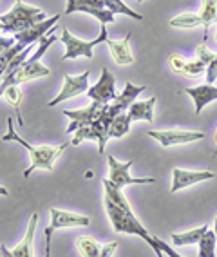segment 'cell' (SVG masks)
Masks as SVG:
<instances>
[{"label": "cell", "instance_id": "484cf974", "mask_svg": "<svg viewBox=\"0 0 217 257\" xmlns=\"http://www.w3.org/2000/svg\"><path fill=\"white\" fill-rule=\"evenodd\" d=\"M4 98L8 101H10L11 105L15 107V110H17V112H20V101H22V92H20L19 85H11V87L6 89Z\"/></svg>", "mask_w": 217, "mask_h": 257}, {"label": "cell", "instance_id": "8fae6325", "mask_svg": "<svg viewBox=\"0 0 217 257\" xmlns=\"http://www.w3.org/2000/svg\"><path fill=\"white\" fill-rule=\"evenodd\" d=\"M174 179H172V187L170 192H179L181 188H186L190 185H195L199 181H204V179H212L213 172L210 170H183V169H174L172 172Z\"/></svg>", "mask_w": 217, "mask_h": 257}, {"label": "cell", "instance_id": "603a6c76", "mask_svg": "<svg viewBox=\"0 0 217 257\" xmlns=\"http://www.w3.org/2000/svg\"><path fill=\"white\" fill-rule=\"evenodd\" d=\"M76 246H78L80 253L83 257H102V253H100L102 248L98 246V243L93 237H78L76 239Z\"/></svg>", "mask_w": 217, "mask_h": 257}, {"label": "cell", "instance_id": "8d00e7d4", "mask_svg": "<svg viewBox=\"0 0 217 257\" xmlns=\"http://www.w3.org/2000/svg\"><path fill=\"white\" fill-rule=\"evenodd\" d=\"M215 40H217V31H215Z\"/></svg>", "mask_w": 217, "mask_h": 257}, {"label": "cell", "instance_id": "4316f807", "mask_svg": "<svg viewBox=\"0 0 217 257\" xmlns=\"http://www.w3.org/2000/svg\"><path fill=\"white\" fill-rule=\"evenodd\" d=\"M85 140H96V134H94V131H93V127H91V125H89V127L78 128V131L74 133L71 145H80V143L85 142Z\"/></svg>", "mask_w": 217, "mask_h": 257}, {"label": "cell", "instance_id": "9a60e30c", "mask_svg": "<svg viewBox=\"0 0 217 257\" xmlns=\"http://www.w3.org/2000/svg\"><path fill=\"white\" fill-rule=\"evenodd\" d=\"M130 37L132 35H127L123 40H107V47L111 49V55L114 58V62L118 65H130L134 64V56L130 53Z\"/></svg>", "mask_w": 217, "mask_h": 257}, {"label": "cell", "instance_id": "d6a6232c", "mask_svg": "<svg viewBox=\"0 0 217 257\" xmlns=\"http://www.w3.org/2000/svg\"><path fill=\"white\" fill-rule=\"evenodd\" d=\"M213 234H215V237H217V219H215V223H213Z\"/></svg>", "mask_w": 217, "mask_h": 257}, {"label": "cell", "instance_id": "5bb4252c", "mask_svg": "<svg viewBox=\"0 0 217 257\" xmlns=\"http://www.w3.org/2000/svg\"><path fill=\"white\" fill-rule=\"evenodd\" d=\"M183 91H185L188 96H192V100H194L195 114H201V110L204 109V105H208L210 101L217 100V87L208 85V83L197 85V87H186V89H183Z\"/></svg>", "mask_w": 217, "mask_h": 257}, {"label": "cell", "instance_id": "2e32d148", "mask_svg": "<svg viewBox=\"0 0 217 257\" xmlns=\"http://www.w3.org/2000/svg\"><path fill=\"white\" fill-rule=\"evenodd\" d=\"M156 101L157 98L152 96V98H148V100L145 101H134L132 105L129 107V118L130 121H148V123H152L154 121V105H156Z\"/></svg>", "mask_w": 217, "mask_h": 257}, {"label": "cell", "instance_id": "5b68a950", "mask_svg": "<svg viewBox=\"0 0 217 257\" xmlns=\"http://www.w3.org/2000/svg\"><path fill=\"white\" fill-rule=\"evenodd\" d=\"M71 13H87L93 15L100 20L102 26L114 22V15L112 11H109L105 8V2L103 0H69L67 6H65V15Z\"/></svg>", "mask_w": 217, "mask_h": 257}, {"label": "cell", "instance_id": "9c48e42d", "mask_svg": "<svg viewBox=\"0 0 217 257\" xmlns=\"http://www.w3.org/2000/svg\"><path fill=\"white\" fill-rule=\"evenodd\" d=\"M148 136L161 143L163 147H172V145H185V143L203 140V133L195 131H181V128H172V131H148Z\"/></svg>", "mask_w": 217, "mask_h": 257}, {"label": "cell", "instance_id": "7c38bea8", "mask_svg": "<svg viewBox=\"0 0 217 257\" xmlns=\"http://www.w3.org/2000/svg\"><path fill=\"white\" fill-rule=\"evenodd\" d=\"M51 232L55 234L56 230L60 228H69V226H89L91 219L87 216H80V214H73V212H64L58 208H51Z\"/></svg>", "mask_w": 217, "mask_h": 257}, {"label": "cell", "instance_id": "3957f363", "mask_svg": "<svg viewBox=\"0 0 217 257\" xmlns=\"http://www.w3.org/2000/svg\"><path fill=\"white\" fill-rule=\"evenodd\" d=\"M109 40V33H107V26L100 28V37L94 38V40L83 42L80 38H76L74 35H71L67 29L62 31V38L60 42H64L65 46V53L62 56V60H73L78 58V56H85V58H93V49L98 44H107Z\"/></svg>", "mask_w": 217, "mask_h": 257}, {"label": "cell", "instance_id": "e575fe53", "mask_svg": "<svg viewBox=\"0 0 217 257\" xmlns=\"http://www.w3.org/2000/svg\"><path fill=\"white\" fill-rule=\"evenodd\" d=\"M0 78H2V69H0Z\"/></svg>", "mask_w": 217, "mask_h": 257}, {"label": "cell", "instance_id": "6da1fadb", "mask_svg": "<svg viewBox=\"0 0 217 257\" xmlns=\"http://www.w3.org/2000/svg\"><path fill=\"white\" fill-rule=\"evenodd\" d=\"M2 142H6V143H8V142H17L29 152V156H31V165H29V169H26V172H24V178H29L33 170H37V169L53 170V167H55V161L60 158V154L65 151V149H67V145H69V143H62V145H58V147H51V145L33 147V145H29V143L26 142L22 136H19V134H17V131H15V125H13V118H8V134H4V136H2Z\"/></svg>", "mask_w": 217, "mask_h": 257}, {"label": "cell", "instance_id": "44dd1931", "mask_svg": "<svg viewBox=\"0 0 217 257\" xmlns=\"http://www.w3.org/2000/svg\"><path fill=\"white\" fill-rule=\"evenodd\" d=\"M168 26L179 29H192L197 28V26H203V22H201V17L197 13H181L177 17H174V19H170Z\"/></svg>", "mask_w": 217, "mask_h": 257}, {"label": "cell", "instance_id": "52a82bcc", "mask_svg": "<svg viewBox=\"0 0 217 257\" xmlns=\"http://www.w3.org/2000/svg\"><path fill=\"white\" fill-rule=\"evenodd\" d=\"M89 76H91L89 71H83V73L78 74V76L65 74L64 87H62L60 94H58L56 98H53V100L47 103V107H56L58 103H62V101L78 96V94H82V92H87L89 91Z\"/></svg>", "mask_w": 217, "mask_h": 257}, {"label": "cell", "instance_id": "74e56055", "mask_svg": "<svg viewBox=\"0 0 217 257\" xmlns=\"http://www.w3.org/2000/svg\"><path fill=\"white\" fill-rule=\"evenodd\" d=\"M0 257H2V255H0Z\"/></svg>", "mask_w": 217, "mask_h": 257}, {"label": "cell", "instance_id": "ba28073f", "mask_svg": "<svg viewBox=\"0 0 217 257\" xmlns=\"http://www.w3.org/2000/svg\"><path fill=\"white\" fill-rule=\"evenodd\" d=\"M103 107L105 105H100L96 101H93L89 107L85 109H80V110H73V109H64V116L71 118V125L67 127V133H76L78 128L83 127H89V125H93L96 119H100L103 112Z\"/></svg>", "mask_w": 217, "mask_h": 257}, {"label": "cell", "instance_id": "f546056e", "mask_svg": "<svg viewBox=\"0 0 217 257\" xmlns=\"http://www.w3.org/2000/svg\"><path fill=\"white\" fill-rule=\"evenodd\" d=\"M17 44L15 38H10V37H0V56L4 55L6 51H10L11 47Z\"/></svg>", "mask_w": 217, "mask_h": 257}, {"label": "cell", "instance_id": "e0dca14e", "mask_svg": "<svg viewBox=\"0 0 217 257\" xmlns=\"http://www.w3.org/2000/svg\"><path fill=\"white\" fill-rule=\"evenodd\" d=\"M37 225H38V214L35 212L31 216V221H29L28 232H26L24 241L15 248V250H11L13 257H35L33 255V243H35V230H37Z\"/></svg>", "mask_w": 217, "mask_h": 257}, {"label": "cell", "instance_id": "7402d4cb", "mask_svg": "<svg viewBox=\"0 0 217 257\" xmlns=\"http://www.w3.org/2000/svg\"><path fill=\"white\" fill-rule=\"evenodd\" d=\"M130 118L127 112H121L114 118V121L111 123V128H109V138H123L125 134H129L130 131Z\"/></svg>", "mask_w": 217, "mask_h": 257}, {"label": "cell", "instance_id": "ffe728a7", "mask_svg": "<svg viewBox=\"0 0 217 257\" xmlns=\"http://www.w3.org/2000/svg\"><path fill=\"white\" fill-rule=\"evenodd\" d=\"M199 17H201V22H203L204 42H206L208 28H210V24L217 22V0H204V2H203V10H201Z\"/></svg>", "mask_w": 217, "mask_h": 257}, {"label": "cell", "instance_id": "ac0fdd59", "mask_svg": "<svg viewBox=\"0 0 217 257\" xmlns=\"http://www.w3.org/2000/svg\"><path fill=\"white\" fill-rule=\"evenodd\" d=\"M145 89H147L145 85H134L132 82H127V83H125L123 92H121V94H118V98L114 100V103L125 112V110H129V107L134 103L136 98H138L139 94L145 91Z\"/></svg>", "mask_w": 217, "mask_h": 257}, {"label": "cell", "instance_id": "836d02e7", "mask_svg": "<svg viewBox=\"0 0 217 257\" xmlns=\"http://www.w3.org/2000/svg\"><path fill=\"white\" fill-rule=\"evenodd\" d=\"M215 149H217V131H215Z\"/></svg>", "mask_w": 217, "mask_h": 257}, {"label": "cell", "instance_id": "d6986e66", "mask_svg": "<svg viewBox=\"0 0 217 257\" xmlns=\"http://www.w3.org/2000/svg\"><path fill=\"white\" fill-rule=\"evenodd\" d=\"M208 225H203L199 226V228H194V230H188L185 234H172L170 239L172 243L177 244V246H186V244H199V241L203 239V235L208 232Z\"/></svg>", "mask_w": 217, "mask_h": 257}, {"label": "cell", "instance_id": "8992f818", "mask_svg": "<svg viewBox=\"0 0 217 257\" xmlns=\"http://www.w3.org/2000/svg\"><path fill=\"white\" fill-rule=\"evenodd\" d=\"M87 96L93 101L100 103V105H109L118 98V92H116V80L112 76V73L109 71V67H103L102 74H100V80L94 83L93 87H89Z\"/></svg>", "mask_w": 217, "mask_h": 257}, {"label": "cell", "instance_id": "30bf717a", "mask_svg": "<svg viewBox=\"0 0 217 257\" xmlns=\"http://www.w3.org/2000/svg\"><path fill=\"white\" fill-rule=\"evenodd\" d=\"M58 20H60V15H55V17H51V19H47L46 22H40V24H37V26H33V28L26 29V31L19 33V35H15L13 38L17 40V44H22L24 47L38 44V42L49 33V29L55 28Z\"/></svg>", "mask_w": 217, "mask_h": 257}, {"label": "cell", "instance_id": "cb8c5ba5", "mask_svg": "<svg viewBox=\"0 0 217 257\" xmlns=\"http://www.w3.org/2000/svg\"><path fill=\"white\" fill-rule=\"evenodd\" d=\"M215 243L217 237L213 230H208L203 239L199 241V257H215Z\"/></svg>", "mask_w": 217, "mask_h": 257}, {"label": "cell", "instance_id": "83f0119b", "mask_svg": "<svg viewBox=\"0 0 217 257\" xmlns=\"http://www.w3.org/2000/svg\"><path fill=\"white\" fill-rule=\"evenodd\" d=\"M195 56H197L195 60H199V62H201V64H204L206 67L210 65V62L215 58V55H213V53H210V49L206 47V44H204V42L195 47Z\"/></svg>", "mask_w": 217, "mask_h": 257}, {"label": "cell", "instance_id": "1f68e13d", "mask_svg": "<svg viewBox=\"0 0 217 257\" xmlns=\"http://www.w3.org/2000/svg\"><path fill=\"white\" fill-rule=\"evenodd\" d=\"M0 196H8V188L0 187Z\"/></svg>", "mask_w": 217, "mask_h": 257}, {"label": "cell", "instance_id": "277c9868", "mask_svg": "<svg viewBox=\"0 0 217 257\" xmlns=\"http://www.w3.org/2000/svg\"><path fill=\"white\" fill-rule=\"evenodd\" d=\"M130 167H132V161H125L120 163L114 156H109V181H111L114 187L123 188L125 185H148V183H156L154 178H132L130 176Z\"/></svg>", "mask_w": 217, "mask_h": 257}, {"label": "cell", "instance_id": "d4e9b609", "mask_svg": "<svg viewBox=\"0 0 217 257\" xmlns=\"http://www.w3.org/2000/svg\"><path fill=\"white\" fill-rule=\"evenodd\" d=\"M105 8L109 11H112V15L116 13H121V15H127V17H130V19L134 20H143V15L136 13V11H132L127 4H123V2H120V0H105Z\"/></svg>", "mask_w": 217, "mask_h": 257}, {"label": "cell", "instance_id": "f1b7e54d", "mask_svg": "<svg viewBox=\"0 0 217 257\" xmlns=\"http://www.w3.org/2000/svg\"><path fill=\"white\" fill-rule=\"evenodd\" d=\"M217 80V55L215 58L210 62V65L206 67V82L208 85H213V82Z\"/></svg>", "mask_w": 217, "mask_h": 257}, {"label": "cell", "instance_id": "4fadbf2b", "mask_svg": "<svg viewBox=\"0 0 217 257\" xmlns=\"http://www.w3.org/2000/svg\"><path fill=\"white\" fill-rule=\"evenodd\" d=\"M168 64H170L172 71L186 78H197L203 73H206V65L201 64L199 60H185L179 55H170L168 56Z\"/></svg>", "mask_w": 217, "mask_h": 257}, {"label": "cell", "instance_id": "4dcf8cb0", "mask_svg": "<svg viewBox=\"0 0 217 257\" xmlns=\"http://www.w3.org/2000/svg\"><path fill=\"white\" fill-rule=\"evenodd\" d=\"M51 237H53V232H51V228L47 226V230H46V241H47V244H46V257H51Z\"/></svg>", "mask_w": 217, "mask_h": 257}, {"label": "cell", "instance_id": "7a4b0ae2", "mask_svg": "<svg viewBox=\"0 0 217 257\" xmlns=\"http://www.w3.org/2000/svg\"><path fill=\"white\" fill-rule=\"evenodd\" d=\"M46 15L42 13L40 8L28 6L26 2H15L13 10L10 13L0 15V24H2V31L8 35H19L26 29L33 28L40 22H46Z\"/></svg>", "mask_w": 217, "mask_h": 257}, {"label": "cell", "instance_id": "d590c367", "mask_svg": "<svg viewBox=\"0 0 217 257\" xmlns=\"http://www.w3.org/2000/svg\"><path fill=\"white\" fill-rule=\"evenodd\" d=\"M0 31H2V24H0Z\"/></svg>", "mask_w": 217, "mask_h": 257}]
</instances>
